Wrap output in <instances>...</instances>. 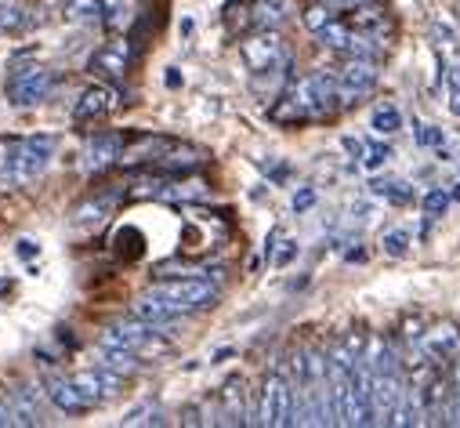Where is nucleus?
Here are the masks:
<instances>
[{
  "label": "nucleus",
  "instance_id": "2",
  "mask_svg": "<svg viewBox=\"0 0 460 428\" xmlns=\"http://www.w3.org/2000/svg\"><path fill=\"white\" fill-rule=\"evenodd\" d=\"M153 290H156L160 298H167L174 308H181V312H196V308H207V305L217 301V287H214L203 272L160 280V283H153Z\"/></svg>",
  "mask_w": 460,
  "mask_h": 428
},
{
  "label": "nucleus",
  "instance_id": "27",
  "mask_svg": "<svg viewBox=\"0 0 460 428\" xmlns=\"http://www.w3.org/2000/svg\"><path fill=\"white\" fill-rule=\"evenodd\" d=\"M269 117H272L276 124H297V120H305V113L297 110V102H294L290 94H283V102H279V105H272Z\"/></svg>",
  "mask_w": 460,
  "mask_h": 428
},
{
  "label": "nucleus",
  "instance_id": "4",
  "mask_svg": "<svg viewBox=\"0 0 460 428\" xmlns=\"http://www.w3.org/2000/svg\"><path fill=\"white\" fill-rule=\"evenodd\" d=\"M287 94L297 102V110L305 113V120H315V117L333 113V105L341 102L337 98V84L330 76H323V73H308V76L294 80Z\"/></svg>",
  "mask_w": 460,
  "mask_h": 428
},
{
  "label": "nucleus",
  "instance_id": "31",
  "mask_svg": "<svg viewBox=\"0 0 460 428\" xmlns=\"http://www.w3.org/2000/svg\"><path fill=\"white\" fill-rule=\"evenodd\" d=\"M124 424H164V417H160V406H153V403H146V406H138V410H131V414L124 417Z\"/></svg>",
  "mask_w": 460,
  "mask_h": 428
},
{
  "label": "nucleus",
  "instance_id": "39",
  "mask_svg": "<svg viewBox=\"0 0 460 428\" xmlns=\"http://www.w3.org/2000/svg\"><path fill=\"white\" fill-rule=\"evenodd\" d=\"M330 8H363V4H370V0H326Z\"/></svg>",
  "mask_w": 460,
  "mask_h": 428
},
{
  "label": "nucleus",
  "instance_id": "5",
  "mask_svg": "<svg viewBox=\"0 0 460 428\" xmlns=\"http://www.w3.org/2000/svg\"><path fill=\"white\" fill-rule=\"evenodd\" d=\"M240 55L243 62L254 69V73H283L287 69V44L276 30H258L254 37H247L240 44Z\"/></svg>",
  "mask_w": 460,
  "mask_h": 428
},
{
  "label": "nucleus",
  "instance_id": "29",
  "mask_svg": "<svg viewBox=\"0 0 460 428\" xmlns=\"http://www.w3.org/2000/svg\"><path fill=\"white\" fill-rule=\"evenodd\" d=\"M385 254H392V258H402L406 251H410V233L406 229H392V233H385Z\"/></svg>",
  "mask_w": 460,
  "mask_h": 428
},
{
  "label": "nucleus",
  "instance_id": "26",
  "mask_svg": "<svg viewBox=\"0 0 460 428\" xmlns=\"http://www.w3.org/2000/svg\"><path fill=\"white\" fill-rule=\"evenodd\" d=\"M370 124H374L377 135H395L402 128V117H399L395 105H381V110H374V120Z\"/></svg>",
  "mask_w": 460,
  "mask_h": 428
},
{
  "label": "nucleus",
  "instance_id": "18",
  "mask_svg": "<svg viewBox=\"0 0 460 428\" xmlns=\"http://www.w3.org/2000/svg\"><path fill=\"white\" fill-rule=\"evenodd\" d=\"M19 185V138H0V192H12Z\"/></svg>",
  "mask_w": 460,
  "mask_h": 428
},
{
  "label": "nucleus",
  "instance_id": "20",
  "mask_svg": "<svg viewBox=\"0 0 460 428\" xmlns=\"http://www.w3.org/2000/svg\"><path fill=\"white\" fill-rule=\"evenodd\" d=\"M243 381L240 378H228L225 388H221V403H225V421L228 424H247V410H243Z\"/></svg>",
  "mask_w": 460,
  "mask_h": 428
},
{
  "label": "nucleus",
  "instance_id": "19",
  "mask_svg": "<svg viewBox=\"0 0 460 428\" xmlns=\"http://www.w3.org/2000/svg\"><path fill=\"white\" fill-rule=\"evenodd\" d=\"M98 363L109 367V370H117V374H138L142 370V360L138 352H128V349H112V345H102L98 342Z\"/></svg>",
  "mask_w": 460,
  "mask_h": 428
},
{
  "label": "nucleus",
  "instance_id": "1",
  "mask_svg": "<svg viewBox=\"0 0 460 428\" xmlns=\"http://www.w3.org/2000/svg\"><path fill=\"white\" fill-rule=\"evenodd\" d=\"M164 331H156L146 319H124V324H112L102 331V345H112V349H128V352H138V356H160L167 352V342L160 338Z\"/></svg>",
  "mask_w": 460,
  "mask_h": 428
},
{
  "label": "nucleus",
  "instance_id": "16",
  "mask_svg": "<svg viewBox=\"0 0 460 428\" xmlns=\"http://www.w3.org/2000/svg\"><path fill=\"white\" fill-rule=\"evenodd\" d=\"M131 48H128V40H120V44H109V48H102L94 58H91V69L94 73H105V76H124L128 69H131Z\"/></svg>",
  "mask_w": 460,
  "mask_h": 428
},
{
  "label": "nucleus",
  "instance_id": "33",
  "mask_svg": "<svg viewBox=\"0 0 460 428\" xmlns=\"http://www.w3.org/2000/svg\"><path fill=\"white\" fill-rule=\"evenodd\" d=\"M417 146H424V149H438V146H442V131L431 128V124H417Z\"/></svg>",
  "mask_w": 460,
  "mask_h": 428
},
{
  "label": "nucleus",
  "instance_id": "21",
  "mask_svg": "<svg viewBox=\"0 0 460 428\" xmlns=\"http://www.w3.org/2000/svg\"><path fill=\"white\" fill-rule=\"evenodd\" d=\"M315 37H319V44H323V48H330V51H344V55H349V51H352V40H356V30H352L349 22L330 19Z\"/></svg>",
  "mask_w": 460,
  "mask_h": 428
},
{
  "label": "nucleus",
  "instance_id": "15",
  "mask_svg": "<svg viewBox=\"0 0 460 428\" xmlns=\"http://www.w3.org/2000/svg\"><path fill=\"white\" fill-rule=\"evenodd\" d=\"M120 196H124V192H98V196L84 200V203L73 210V222H76L80 229H87V226H102L109 214H112V207H117Z\"/></svg>",
  "mask_w": 460,
  "mask_h": 428
},
{
  "label": "nucleus",
  "instance_id": "13",
  "mask_svg": "<svg viewBox=\"0 0 460 428\" xmlns=\"http://www.w3.org/2000/svg\"><path fill=\"white\" fill-rule=\"evenodd\" d=\"M174 146H178L174 138H164V135H142L135 146L124 149L120 164H160Z\"/></svg>",
  "mask_w": 460,
  "mask_h": 428
},
{
  "label": "nucleus",
  "instance_id": "34",
  "mask_svg": "<svg viewBox=\"0 0 460 428\" xmlns=\"http://www.w3.org/2000/svg\"><path fill=\"white\" fill-rule=\"evenodd\" d=\"M388 156H392V149L377 142V146H367V153H363V164H367L370 171H377V167H381V164H385Z\"/></svg>",
  "mask_w": 460,
  "mask_h": 428
},
{
  "label": "nucleus",
  "instance_id": "36",
  "mask_svg": "<svg viewBox=\"0 0 460 428\" xmlns=\"http://www.w3.org/2000/svg\"><path fill=\"white\" fill-rule=\"evenodd\" d=\"M312 203H315V189H312V185H305V189H297V192H294V210H297V214H301V210H308Z\"/></svg>",
  "mask_w": 460,
  "mask_h": 428
},
{
  "label": "nucleus",
  "instance_id": "8",
  "mask_svg": "<svg viewBox=\"0 0 460 428\" xmlns=\"http://www.w3.org/2000/svg\"><path fill=\"white\" fill-rule=\"evenodd\" d=\"M55 156V138L51 135H33V138H19V182H33L48 171Z\"/></svg>",
  "mask_w": 460,
  "mask_h": 428
},
{
  "label": "nucleus",
  "instance_id": "6",
  "mask_svg": "<svg viewBox=\"0 0 460 428\" xmlns=\"http://www.w3.org/2000/svg\"><path fill=\"white\" fill-rule=\"evenodd\" d=\"M374 87H377V58L352 55V62H344V69L337 73V98H341V105L363 102Z\"/></svg>",
  "mask_w": 460,
  "mask_h": 428
},
{
  "label": "nucleus",
  "instance_id": "22",
  "mask_svg": "<svg viewBox=\"0 0 460 428\" xmlns=\"http://www.w3.org/2000/svg\"><path fill=\"white\" fill-rule=\"evenodd\" d=\"M203 160H207V156H203L199 149H181V146H174V149L156 164V171H181V174H185V171L203 167Z\"/></svg>",
  "mask_w": 460,
  "mask_h": 428
},
{
  "label": "nucleus",
  "instance_id": "12",
  "mask_svg": "<svg viewBox=\"0 0 460 428\" xmlns=\"http://www.w3.org/2000/svg\"><path fill=\"white\" fill-rule=\"evenodd\" d=\"M131 312H135L138 319H146V324H153L156 331H164L167 324H174V319L181 316V308H174V305H171L167 298H160L156 290H146L142 298H135Z\"/></svg>",
  "mask_w": 460,
  "mask_h": 428
},
{
  "label": "nucleus",
  "instance_id": "25",
  "mask_svg": "<svg viewBox=\"0 0 460 428\" xmlns=\"http://www.w3.org/2000/svg\"><path fill=\"white\" fill-rule=\"evenodd\" d=\"M105 12V0H66L62 4V15L69 22H91V19H102Z\"/></svg>",
  "mask_w": 460,
  "mask_h": 428
},
{
  "label": "nucleus",
  "instance_id": "9",
  "mask_svg": "<svg viewBox=\"0 0 460 428\" xmlns=\"http://www.w3.org/2000/svg\"><path fill=\"white\" fill-rule=\"evenodd\" d=\"M120 105V91L109 87V84H91L80 98H76V110H73V120L76 124H87V120H105L112 110Z\"/></svg>",
  "mask_w": 460,
  "mask_h": 428
},
{
  "label": "nucleus",
  "instance_id": "24",
  "mask_svg": "<svg viewBox=\"0 0 460 428\" xmlns=\"http://www.w3.org/2000/svg\"><path fill=\"white\" fill-rule=\"evenodd\" d=\"M30 22V12L22 0H0V33H19L26 30Z\"/></svg>",
  "mask_w": 460,
  "mask_h": 428
},
{
  "label": "nucleus",
  "instance_id": "3",
  "mask_svg": "<svg viewBox=\"0 0 460 428\" xmlns=\"http://www.w3.org/2000/svg\"><path fill=\"white\" fill-rule=\"evenodd\" d=\"M258 424H269V428L294 424V381L283 370H272L265 378L261 403H258Z\"/></svg>",
  "mask_w": 460,
  "mask_h": 428
},
{
  "label": "nucleus",
  "instance_id": "37",
  "mask_svg": "<svg viewBox=\"0 0 460 428\" xmlns=\"http://www.w3.org/2000/svg\"><path fill=\"white\" fill-rule=\"evenodd\" d=\"M294 254H297V244H294V240H287V244L279 247V254L272 258V265H279V269H283V265H290V258H294Z\"/></svg>",
  "mask_w": 460,
  "mask_h": 428
},
{
  "label": "nucleus",
  "instance_id": "35",
  "mask_svg": "<svg viewBox=\"0 0 460 428\" xmlns=\"http://www.w3.org/2000/svg\"><path fill=\"white\" fill-rule=\"evenodd\" d=\"M385 196H388L392 203H410V200H413V192H410V185H406V182H388Z\"/></svg>",
  "mask_w": 460,
  "mask_h": 428
},
{
  "label": "nucleus",
  "instance_id": "17",
  "mask_svg": "<svg viewBox=\"0 0 460 428\" xmlns=\"http://www.w3.org/2000/svg\"><path fill=\"white\" fill-rule=\"evenodd\" d=\"M8 399L15 410V424H40V392L33 385H19Z\"/></svg>",
  "mask_w": 460,
  "mask_h": 428
},
{
  "label": "nucleus",
  "instance_id": "28",
  "mask_svg": "<svg viewBox=\"0 0 460 428\" xmlns=\"http://www.w3.org/2000/svg\"><path fill=\"white\" fill-rule=\"evenodd\" d=\"M330 19H333V8L326 4V0H319V4H308V8H305V26H308L312 33H319Z\"/></svg>",
  "mask_w": 460,
  "mask_h": 428
},
{
  "label": "nucleus",
  "instance_id": "38",
  "mask_svg": "<svg viewBox=\"0 0 460 428\" xmlns=\"http://www.w3.org/2000/svg\"><path fill=\"white\" fill-rule=\"evenodd\" d=\"M341 146H344V153H352V156H363V153H367V146H363L359 138H352V135H344Z\"/></svg>",
  "mask_w": 460,
  "mask_h": 428
},
{
  "label": "nucleus",
  "instance_id": "14",
  "mask_svg": "<svg viewBox=\"0 0 460 428\" xmlns=\"http://www.w3.org/2000/svg\"><path fill=\"white\" fill-rule=\"evenodd\" d=\"M44 392H48V399H51L62 414H84V410H91V403L84 399V392L76 388L73 378H51Z\"/></svg>",
  "mask_w": 460,
  "mask_h": 428
},
{
  "label": "nucleus",
  "instance_id": "40",
  "mask_svg": "<svg viewBox=\"0 0 460 428\" xmlns=\"http://www.w3.org/2000/svg\"><path fill=\"white\" fill-rule=\"evenodd\" d=\"M19 254H22V258H33V254H37V247H33L30 240H22V244H19Z\"/></svg>",
  "mask_w": 460,
  "mask_h": 428
},
{
  "label": "nucleus",
  "instance_id": "23",
  "mask_svg": "<svg viewBox=\"0 0 460 428\" xmlns=\"http://www.w3.org/2000/svg\"><path fill=\"white\" fill-rule=\"evenodd\" d=\"M283 19H287L283 0H258V4L251 8V22H254L258 30H279Z\"/></svg>",
  "mask_w": 460,
  "mask_h": 428
},
{
  "label": "nucleus",
  "instance_id": "10",
  "mask_svg": "<svg viewBox=\"0 0 460 428\" xmlns=\"http://www.w3.org/2000/svg\"><path fill=\"white\" fill-rule=\"evenodd\" d=\"M124 149H128V138H124V135H94V138L84 146V171H87V174L109 171L112 164H120Z\"/></svg>",
  "mask_w": 460,
  "mask_h": 428
},
{
  "label": "nucleus",
  "instance_id": "7",
  "mask_svg": "<svg viewBox=\"0 0 460 428\" xmlns=\"http://www.w3.org/2000/svg\"><path fill=\"white\" fill-rule=\"evenodd\" d=\"M51 84H55L51 69H44V66H19L12 73V80H8V102L12 105H37L40 98H48Z\"/></svg>",
  "mask_w": 460,
  "mask_h": 428
},
{
  "label": "nucleus",
  "instance_id": "32",
  "mask_svg": "<svg viewBox=\"0 0 460 428\" xmlns=\"http://www.w3.org/2000/svg\"><path fill=\"white\" fill-rule=\"evenodd\" d=\"M446 91H449V110L453 117H460V66L446 69Z\"/></svg>",
  "mask_w": 460,
  "mask_h": 428
},
{
  "label": "nucleus",
  "instance_id": "11",
  "mask_svg": "<svg viewBox=\"0 0 460 428\" xmlns=\"http://www.w3.org/2000/svg\"><path fill=\"white\" fill-rule=\"evenodd\" d=\"M120 378L124 374H117V370H109V367H91V370H80L73 381H76V388L84 392V399L94 406V403H102V399H109V396H117L120 392Z\"/></svg>",
  "mask_w": 460,
  "mask_h": 428
},
{
  "label": "nucleus",
  "instance_id": "41",
  "mask_svg": "<svg viewBox=\"0 0 460 428\" xmlns=\"http://www.w3.org/2000/svg\"><path fill=\"white\" fill-rule=\"evenodd\" d=\"M449 196H453V200H456V203H460V185H456V189H453V192H449Z\"/></svg>",
  "mask_w": 460,
  "mask_h": 428
},
{
  "label": "nucleus",
  "instance_id": "30",
  "mask_svg": "<svg viewBox=\"0 0 460 428\" xmlns=\"http://www.w3.org/2000/svg\"><path fill=\"white\" fill-rule=\"evenodd\" d=\"M453 203V196L449 192H442V189H431L428 196H424V214L428 218H438V214H446V207Z\"/></svg>",
  "mask_w": 460,
  "mask_h": 428
}]
</instances>
